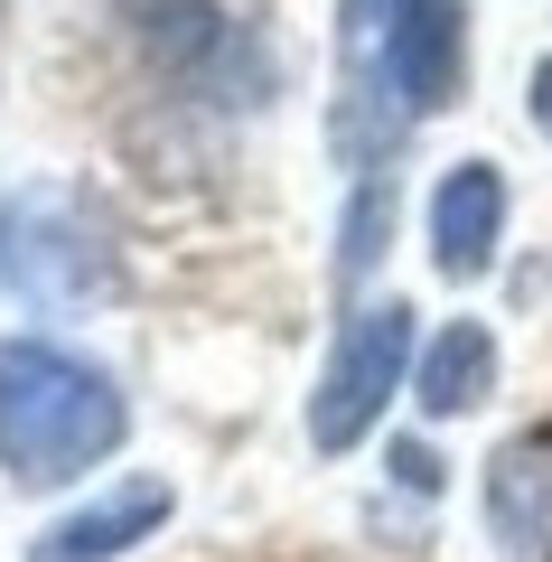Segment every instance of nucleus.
I'll list each match as a JSON object with an SVG mask.
<instances>
[{"label":"nucleus","mask_w":552,"mask_h":562,"mask_svg":"<svg viewBox=\"0 0 552 562\" xmlns=\"http://www.w3.org/2000/svg\"><path fill=\"white\" fill-rule=\"evenodd\" d=\"M337 66H347L337 132L356 150L403 140L421 113L459 103V76H469L459 0H337Z\"/></svg>","instance_id":"obj_1"},{"label":"nucleus","mask_w":552,"mask_h":562,"mask_svg":"<svg viewBox=\"0 0 552 562\" xmlns=\"http://www.w3.org/2000/svg\"><path fill=\"white\" fill-rule=\"evenodd\" d=\"M132 431V403L94 357L57 338H10L0 347V469L20 487L94 479Z\"/></svg>","instance_id":"obj_2"},{"label":"nucleus","mask_w":552,"mask_h":562,"mask_svg":"<svg viewBox=\"0 0 552 562\" xmlns=\"http://www.w3.org/2000/svg\"><path fill=\"white\" fill-rule=\"evenodd\" d=\"M413 375V301H365L347 328H337L328 366H318V394H309V450H356L365 431L384 422V403L403 394Z\"/></svg>","instance_id":"obj_3"},{"label":"nucleus","mask_w":552,"mask_h":562,"mask_svg":"<svg viewBox=\"0 0 552 562\" xmlns=\"http://www.w3.org/2000/svg\"><path fill=\"white\" fill-rule=\"evenodd\" d=\"M169 516H178V487L169 479H122L113 497L57 516L47 535H29V562H122L132 543H150Z\"/></svg>","instance_id":"obj_4"},{"label":"nucleus","mask_w":552,"mask_h":562,"mask_svg":"<svg viewBox=\"0 0 552 562\" xmlns=\"http://www.w3.org/2000/svg\"><path fill=\"white\" fill-rule=\"evenodd\" d=\"M122 20L150 47V66L178 85H225L244 66V29L225 20L216 0H122Z\"/></svg>","instance_id":"obj_5"},{"label":"nucleus","mask_w":552,"mask_h":562,"mask_svg":"<svg viewBox=\"0 0 552 562\" xmlns=\"http://www.w3.org/2000/svg\"><path fill=\"white\" fill-rule=\"evenodd\" d=\"M506 244V169L496 160H459L450 179L431 188V262L450 281H477Z\"/></svg>","instance_id":"obj_6"},{"label":"nucleus","mask_w":552,"mask_h":562,"mask_svg":"<svg viewBox=\"0 0 552 562\" xmlns=\"http://www.w3.org/2000/svg\"><path fill=\"white\" fill-rule=\"evenodd\" d=\"M487 525H496L506 553L552 562V422L515 431V441L487 460Z\"/></svg>","instance_id":"obj_7"},{"label":"nucleus","mask_w":552,"mask_h":562,"mask_svg":"<svg viewBox=\"0 0 552 562\" xmlns=\"http://www.w3.org/2000/svg\"><path fill=\"white\" fill-rule=\"evenodd\" d=\"M487 384H496V338H487V319H450V328L413 357V403H421L431 422L477 413Z\"/></svg>","instance_id":"obj_8"},{"label":"nucleus","mask_w":552,"mask_h":562,"mask_svg":"<svg viewBox=\"0 0 552 562\" xmlns=\"http://www.w3.org/2000/svg\"><path fill=\"white\" fill-rule=\"evenodd\" d=\"M375 235H384V198H375V188H365V198H356V216H347V281H356V272H365V262L384 254Z\"/></svg>","instance_id":"obj_9"},{"label":"nucleus","mask_w":552,"mask_h":562,"mask_svg":"<svg viewBox=\"0 0 552 562\" xmlns=\"http://www.w3.org/2000/svg\"><path fill=\"white\" fill-rule=\"evenodd\" d=\"M525 113H533V132H543V140H552V57H543V66H533V94H525Z\"/></svg>","instance_id":"obj_10"}]
</instances>
